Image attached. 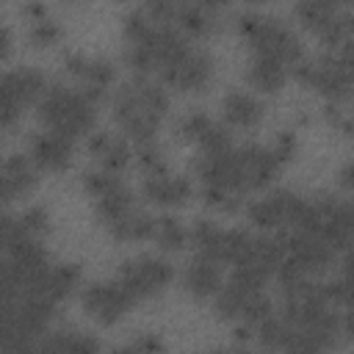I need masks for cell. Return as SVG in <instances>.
I'll return each instance as SVG.
<instances>
[{"label": "cell", "mask_w": 354, "mask_h": 354, "mask_svg": "<svg viewBox=\"0 0 354 354\" xmlns=\"http://www.w3.org/2000/svg\"><path fill=\"white\" fill-rule=\"evenodd\" d=\"M169 108V97L160 83L136 75L113 94V113L122 130L136 141H155V130Z\"/></svg>", "instance_id": "cell-1"}, {"label": "cell", "mask_w": 354, "mask_h": 354, "mask_svg": "<svg viewBox=\"0 0 354 354\" xmlns=\"http://www.w3.org/2000/svg\"><path fill=\"white\" fill-rule=\"evenodd\" d=\"M238 28L241 33L252 41L254 55H266L279 61L282 66H293L296 61L304 58L301 53V41L299 36L279 19L271 14H260V11H241L238 14Z\"/></svg>", "instance_id": "cell-2"}, {"label": "cell", "mask_w": 354, "mask_h": 354, "mask_svg": "<svg viewBox=\"0 0 354 354\" xmlns=\"http://www.w3.org/2000/svg\"><path fill=\"white\" fill-rule=\"evenodd\" d=\"M39 116L47 130L75 138L80 133H88V127L94 124V102L80 88L47 86L39 97Z\"/></svg>", "instance_id": "cell-3"}, {"label": "cell", "mask_w": 354, "mask_h": 354, "mask_svg": "<svg viewBox=\"0 0 354 354\" xmlns=\"http://www.w3.org/2000/svg\"><path fill=\"white\" fill-rule=\"evenodd\" d=\"M171 277H174V268L169 260L155 257V254H141L136 260H124L116 279L130 293V299L138 301V299L160 293L171 282Z\"/></svg>", "instance_id": "cell-4"}, {"label": "cell", "mask_w": 354, "mask_h": 354, "mask_svg": "<svg viewBox=\"0 0 354 354\" xmlns=\"http://www.w3.org/2000/svg\"><path fill=\"white\" fill-rule=\"evenodd\" d=\"M296 14L332 50L337 44H343L348 39V33H351V14H348V8L337 6V3H329V0H301L296 6Z\"/></svg>", "instance_id": "cell-5"}, {"label": "cell", "mask_w": 354, "mask_h": 354, "mask_svg": "<svg viewBox=\"0 0 354 354\" xmlns=\"http://www.w3.org/2000/svg\"><path fill=\"white\" fill-rule=\"evenodd\" d=\"M210 55L202 50V47H185L183 53H177L171 61H166L160 69H158V75L166 80V83H171L174 88H183V91H196V88H202L205 83H207V77H210Z\"/></svg>", "instance_id": "cell-6"}, {"label": "cell", "mask_w": 354, "mask_h": 354, "mask_svg": "<svg viewBox=\"0 0 354 354\" xmlns=\"http://www.w3.org/2000/svg\"><path fill=\"white\" fill-rule=\"evenodd\" d=\"M136 301L130 299V293L119 285V279H102V282H91L83 290V307L91 318H97L100 324H113L119 321Z\"/></svg>", "instance_id": "cell-7"}, {"label": "cell", "mask_w": 354, "mask_h": 354, "mask_svg": "<svg viewBox=\"0 0 354 354\" xmlns=\"http://www.w3.org/2000/svg\"><path fill=\"white\" fill-rule=\"evenodd\" d=\"M235 166H238L241 191H252V188H263L266 183H271L282 163L277 160L271 147L243 144L241 149H235Z\"/></svg>", "instance_id": "cell-8"}, {"label": "cell", "mask_w": 354, "mask_h": 354, "mask_svg": "<svg viewBox=\"0 0 354 354\" xmlns=\"http://www.w3.org/2000/svg\"><path fill=\"white\" fill-rule=\"evenodd\" d=\"M301 196H296L293 191H271L254 202L246 205L249 221H254L263 230H277V227H290L296 210H299Z\"/></svg>", "instance_id": "cell-9"}, {"label": "cell", "mask_w": 354, "mask_h": 354, "mask_svg": "<svg viewBox=\"0 0 354 354\" xmlns=\"http://www.w3.org/2000/svg\"><path fill=\"white\" fill-rule=\"evenodd\" d=\"M64 64L80 80V91L91 102H97L113 80V64L105 61V58H91V55H83V53H66Z\"/></svg>", "instance_id": "cell-10"}, {"label": "cell", "mask_w": 354, "mask_h": 354, "mask_svg": "<svg viewBox=\"0 0 354 354\" xmlns=\"http://www.w3.org/2000/svg\"><path fill=\"white\" fill-rule=\"evenodd\" d=\"M80 279V268L72 266V263H58V266H50L30 288H25L22 293H33L50 304H58L61 299H66L72 293V288L77 285Z\"/></svg>", "instance_id": "cell-11"}, {"label": "cell", "mask_w": 354, "mask_h": 354, "mask_svg": "<svg viewBox=\"0 0 354 354\" xmlns=\"http://www.w3.org/2000/svg\"><path fill=\"white\" fill-rule=\"evenodd\" d=\"M191 180L183 177V174H171L169 169L163 171H155V174H147L144 180V194L147 199H152L155 205H163V207H174V205H185L191 199Z\"/></svg>", "instance_id": "cell-12"}, {"label": "cell", "mask_w": 354, "mask_h": 354, "mask_svg": "<svg viewBox=\"0 0 354 354\" xmlns=\"http://www.w3.org/2000/svg\"><path fill=\"white\" fill-rule=\"evenodd\" d=\"M30 160L47 171H58L64 166H69L72 160V138L61 136V133H39L30 144Z\"/></svg>", "instance_id": "cell-13"}, {"label": "cell", "mask_w": 354, "mask_h": 354, "mask_svg": "<svg viewBox=\"0 0 354 354\" xmlns=\"http://www.w3.org/2000/svg\"><path fill=\"white\" fill-rule=\"evenodd\" d=\"M88 152L97 158V163L102 166V171H111V174H116L119 169H124L127 160H130V155H133L130 147H127V141L122 136H116V133H108V130H97L88 138Z\"/></svg>", "instance_id": "cell-14"}, {"label": "cell", "mask_w": 354, "mask_h": 354, "mask_svg": "<svg viewBox=\"0 0 354 354\" xmlns=\"http://www.w3.org/2000/svg\"><path fill=\"white\" fill-rule=\"evenodd\" d=\"M221 111H224V119H227L230 124H235V127H252V124H257L260 116H263L260 100H257L254 94L243 91V88L230 91V94L224 97V102H221Z\"/></svg>", "instance_id": "cell-15"}, {"label": "cell", "mask_w": 354, "mask_h": 354, "mask_svg": "<svg viewBox=\"0 0 354 354\" xmlns=\"http://www.w3.org/2000/svg\"><path fill=\"white\" fill-rule=\"evenodd\" d=\"M183 282L188 288V293L194 296H213L221 288V268L218 263L207 260V257H194L183 274Z\"/></svg>", "instance_id": "cell-16"}, {"label": "cell", "mask_w": 354, "mask_h": 354, "mask_svg": "<svg viewBox=\"0 0 354 354\" xmlns=\"http://www.w3.org/2000/svg\"><path fill=\"white\" fill-rule=\"evenodd\" d=\"M3 77V83L8 86V91L19 100V105L25 108V105H30L33 100H39L41 94H44V77L36 72V69H28V66H22V69H11V72H3L0 75Z\"/></svg>", "instance_id": "cell-17"}, {"label": "cell", "mask_w": 354, "mask_h": 354, "mask_svg": "<svg viewBox=\"0 0 354 354\" xmlns=\"http://www.w3.org/2000/svg\"><path fill=\"white\" fill-rule=\"evenodd\" d=\"M218 19V6L210 3H180L174 11V22L188 33H207Z\"/></svg>", "instance_id": "cell-18"}, {"label": "cell", "mask_w": 354, "mask_h": 354, "mask_svg": "<svg viewBox=\"0 0 354 354\" xmlns=\"http://www.w3.org/2000/svg\"><path fill=\"white\" fill-rule=\"evenodd\" d=\"M155 230V216H149L147 210L133 207L130 213H124L122 218L108 224V232L119 241H141V238H152Z\"/></svg>", "instance_id": "cell-19"}, {"label": "cell", "mask_w": 354, "mask_h": 354, "mask_svg": "<svg viewBox=\"0 0 354 354\" xmlns=\"http://www.w3.org/2000/svg\"><path fill=\"white\" fill-rule=\"evenodd\" d=\"M249 83L260 91H268L274 94L282 83H285V66L274 58H266V55H252V64H249V72H246Z\"/></svg>", "instance_id": "cell-20"}, {"label": "cell", "mask_w": 354, "mask_h": 354, "mask_svg": "<svg viewBox=\"0 0 354 354\" xmlns=\"http://www.w3.org/2000/svg\"><path fill=\"white\" fill-rule=\"evenodd\" d=\"M133 194L122 185V183H116L113 188H108L105 194H100L97 196V213L102 216V221L105 224H111V221H116V218H122L124 213H130L136 205H133Z\"/></svg>", "instance_id": "cell-21"}, {"label": "cell", "mask_w": 354, "mask_h": 354, "mask_svg": "<svg viewBox=\"0 0 354 354\" xmlns=\"http://www.w3.org/2000/svg\"><path fill=\"white\" fill-rule=\"evenodd\" d=\"M0 166H3V171H6V180H8L11 191H14V196H19V194H25V191L33 188V183H36V166H33L30 158H25V155H11V158L0 160Z\"/></svg>", "instance_id": "cell-22"}, {"label": "cell", "mask_w": 354, "mask_h": 354, "mask_svg": "<svg viewBox=\"0 0 354 354\" xmlns=\"http://www.w3.org/2000/svg\"><path fill=\"white\" fill-rule=\"evenodd\" d=\"M221 227L218 224H213V221H207V218H199L196 224H194V230H191V238H194V243H196V254L199 257H207V260H213V263H218L221 266V260H218V252H221Z\"/></svg>", "instance_id": "cell-23"}, {"label": "cell", "mask_w": 354, "mask_h": 354, "mask_svg": "<svg viewBox=\"0 0 354 354\" xmlns=\"http://www.w3.org/2000/svg\"><path fill=\"white\" fill-rule=\"evenodd\" d=\"M152 238L158 241V246H160V249L174 252V249H180V246L185 243L188 232H185V227H183V224H180L174 216H160V218H155Z\"/></svg>", "instance_id": "cell-24"}, {"label": "cell", "mask_w": 354, "mask_h": 354, "mask_svg": "<svg viewBox=\"0 0 354 354\" xmlns=\"http://www.w3.org/2000/svg\"><path fill=\"white\" fill-rule=\"evenodd\" d=\"M293 329H296V326H290L282 315H268L266 321L257 324V332H260L263 346H266V348H277V351H282V346L290 340Z\"/></svg>", "instance_id": "cell-25"}, {"label": "cell", "mask_w": 354, "mask_h": 354, "mask_svg": "<svg viewBox=\"0 0 354 354\" xmlns=\"http://www.w3.org/2000/svg\"><path fill=\"white\" fill-rule=\"evenodd\" d=\"M324 351H326V346L307 329H293L290 340L282 346V354H324Z\"/></svg>", "instance_id": "cell-26"}, {"label": "cell", "mask_w": 354, "mask_h": 354, "mask_svg": "<svg viewBox=\"0 0 354 354\" xmlns=\"http://www.w3.org/2000/svg\"><path fill=\"white\" fill-rule=\"evenodd\" d=\"M210 124H213V119H210L207 113H202V111H191V113H185V116L180 119L177 130H180L183 138H188V141H199Z\"/></svg>", "instance_id": "cell-27"}, {"label": "cell", "mask_w": 354, "mask_h": 354, "mask_svg": "<svg viewBox=\"0 0 354 354\" xmlns=\"http://www.w3.org/2000/svg\"><path fill=\"white\" fill-rule=\"evenodd\" d=\"M17 221H19L22 232L30 235V238H39V235L47 232V227H50V218H47V210H44V207H28Z\"/></svg>", "instance_id": "cell-28"}, {"label": "cell", "mask_w": 354, "mask_h": 354, "mask_svg": "<svg viewBox=\"0 0 354 354\" xmlns=\"http://www.w3.org/2000/svg\"><path fill=\"white\" fill-rule=\"evenodd\" d=\"M136 155H138V163L147 169V174H155V171H163V169H166L163 155H160V147H158L155 141L136 144Z\"/></svg>", "instance_id": "cell-29"}, {"label": "cell", "mask_w": 354, "mask_h": 354, "mask_svg": "<svg viewBox=\"0 0 354 354\" xmlns=\"http://www.w3.org/2000/svg\"><path fill=\"white\" fill-rule=\"evenodd\" d=\"M202 199L210 207H218V210H235L241 205V196L238 194L224 191V188H213V185H202Z\"/></svg>", "instance_id": "cell-30"}, {"label": "cell", "mask_w": 354, "mask_h": 354, "mask_svg": "<svg viewBox=\"0 0 354 354\" xmlns=\"http://www.w3.org/2000/svg\"><path fill=\"white\" fill-rule=\"evenodd\" d=\"M58 33H61L58 25L53 19H47V17H36L33 25H30V39L36 44H53L58 39Z\"/></svg>", "instance_id": "cell-31"}, {"label": "cell", "mask_w": 354, "mask_h": 354, "mask_svg": "<svg viewBox=\"0 0 354 354\" xmlns=\"http://www.w3.org/2000/svg\"><path fill=\"white\" fill-rule=\"evenodd\" d=\"M130 346H133L136 354H158V351L163 348V340H160L155 332H144V335H138Z\"/></svg>", "instance_id": "cell-32"}, {"label": "cell", "mask_w": 354, "mask_h": 354, "mask_svg": "<svg viewBox=\"0 0 354 354\" xmlns=\"http://www.w3.org/2000/svg\"><path fill=\"white\" fill-rule=\"evenodd\" d=\"M271 152L277 155V160H279V163L290 160V158H293V152H296V138H293L290 133H279V136H277V141H274V147H271Z\"/></svg>", "instance_id": "cell-33"}, {"label": "cell", "mask_w": 354, "mask_h": 354, "mask_svg": "<svg viewBox=\"0 0 354 354\" xmlns=\"http://www.w3.org/2000/svg\"><path fill=\"white\" fill-rule=\"evenodd\" d=\"M8 44H11V33H8V28H3V25H0V58H6Z\"/></svg>", "instance_id": "cell-34"}]
</instances>
